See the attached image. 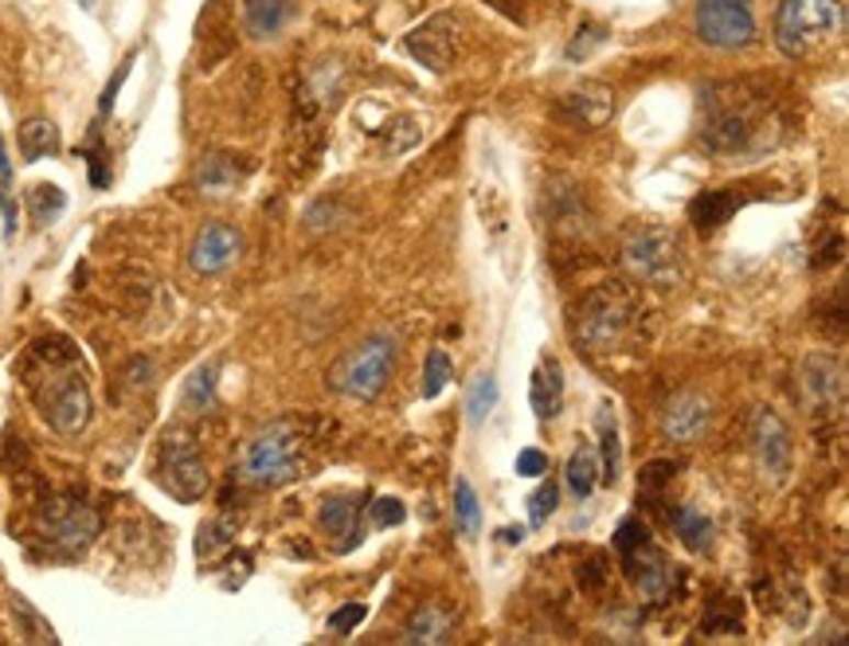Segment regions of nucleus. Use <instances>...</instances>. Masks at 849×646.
<instances>
[{"label":"nucleus","mask_w":849,"mask_h":646,"mask_svg":"<svg viewBox=\"0 0 849 646\" xmlns=\"http://www.w3.org/2000/svg\"><path fill=\"white\" fill-rule=\"evenodd\" d=\"M705 118H701V142L716 157H756L779 137V118L763 94L740 87V82H720L705 90Z\"/></svg>","instance_id":"obj_1"},{"label":"nucleus","mask_w":849,"mask_h":646,"mask_svg":"<svg viewBox=\"0 0 849 646\" xmlns=\"http://www.w3.org/2000/svg\"><path fill=\"white\" fill-rule=\"evenodd\" d=\"M846 27V4L841 0H779L771 36L787 59L811 55L814 47L830 44Z\"/></svg>","instance_id":"obj_2"},{"label":"nucleus","mask_w":849,"mask_h":646,"mask_svg":"<svg viewBox=\"0 0 849 646\" xmlns=\"http://www.w3.org/2000/svg\"><path fill=\"white\" fill-rule=\"evenodd\" d=\"M302 470V435L294 423H270L239 450L235 475L247 486H282Z\"/></svg>","instance_id":"obj_3"},{"label":"nucleus","mask_w":849,"mask_h":646,"mask_svg":"<svg viewBox=\"0 0 849 646\" xmlns=\"http://www.w3.org/2000/svg\"><path fill=\"white\" fill-rule=\"evenodd\" d=\"M395 353H400V345L392 333H372L329 368V388L337 396H349V400H376L392 377Z\"/></svg>","instance_id":"obj_4"},{"label":"nucleus","mask_w":849,"mask_h":646,"mask_svg":"<svg viewBox=\"0 0 849 646\" xmlns=\"http://www.w3.org/2000/svg\"><path fill=\"white\" fill-rule=\"evenodd\" d=\"M635 325V298L623 287H600L580 302L576 314V349L611 353Z\"/></svg>","instance_id":"obj_5"},{"label":"nucleus","mask_w":849,"mask_h":646,"mask_svg":"<svg viewBox=\"0 0 849 646\" xmlns=\"http://www.w3.org/2000/svg\"><path fill=\"white\" fill-rule=\"evenodd\" d=\"M623 267L643 282H673L681 275L678 235L666 227H635L623 240Z\"/></svg>","instance_id":"obj_6"},{"label":"nucleus","mask_w":849,"mask_h":646,"mask_svg":"<svg viewBox=\"0 0 849 646\" xmlns=\"http://www.w3.org/2000/svg\"><path fill=\"white\" fill-rule=\"evenodd\" d=\"M697 36L720 52H740L756 40V0H697Z\"/></svg>","instance_id":"obj_7"},{"label":"nucleus","mask_w":849,"mask_h":646,"mask_svg":"<svg viewBox=\"0 0 849 646\" xmlns=\"http://www.w3.org/2000/svg\"><path fill=\"white\" fill-rule=\"evenodd\" d=\"M40 530L59 553H82L99 537V513L79 498H47L40 505Z\"/></svg>","instance_id":"obj_8"},{"label":"nucleus","mask_w":849,"mask_h":646,"mask_svg":"<svg viewBox=\"0 0 849 646\" xmlns=\"http://www.w3.org/2000/svg\"><path fill=\"white\" fill-rule=\"evenodd\" d=\"M403 47H407L415 64H423L427 71H435V75L450 71V64H455L458 52H462V20H458L455 12H438V16L423 20L420 27H412V32L403 36Z\"/></svg>","instance_id":"obj_9"},{"label":"nucleus","mask_w":849,"mask_h":646,"mask_svg":"<svg viewBox=\"0 0 849 646\" xmlns=\"http://www.w3.org/2000/svg\"><path fill=\"white\" fill-rule=\"evenodd\" d=\"M40 412L55 435H79L90 423V388L79 372H59L40 388Z\"/></svg>","instance_id":"obj_10"},{"label":"nucleus","mask_w":849,"mask_h":646,"mask_svg":"<svg viewBox=\"0 0 849 646\" xmlns=\"http://www.w3.org/2000/svg\"><path fill=\"white\" fill-rule=\"evenodd\" d=\"M161 482L169 486L180 502H197L208 490V467L200 458L197 443L185 435H169L161 443Z\"/></svg>","instance_id":"obj_11"},{"label":"nucleus","mask_w":849,"mask_h":646,"mask_svg":"<svg viewBox=\"0 0 849 646\" xmlns=\"http://www.w3.org/2000/svg\"><path fill=\"white\" fill-rule=\"evenodd\" d=\"M239 232L227 224H204L192 240V252H188V267L197 270V275H220L227 270L235 259H239Z\"/></svg>","instance_id":"obj_12"},{"label":"nucleus","mask_w":849,"mask_h":646,"mask_svg":"<svg viewBox=\"0 0 849 646\" xmlns=\"http://www.w3.org/2000/svg\"><path fill=\"white\" fill-rule=\"evenodd\" d=\"M556 114L580 130H595L615 114V94H611L607 82H580V87L568 90V94L556 102Z\"/></svg>","instance_id":"obj_13"},{"label":"nucleus","mask_w":849,"mask_h":646,"mask_svg":"<svg viewBox=\"0 0 849 646\" xmlns=\"http://www.w3.org/2000/svg\"><path fill=\"white\" fill-rule=\"evenodd\" d=\"M751 447H756V458L763 463L771 478H787L791 470V431L787 423L779 420L775 412H756V423H751Z\"/></svg>","instance_id":"obj_14"},{"label":"nucleus","mask_w":849,"mask_h":646,"mask_svg":"<svg viewBox=\"0 0 849 646\" xmlns=\"http://www.w3.org/2000/svg\"><path fill=\"white\" fill-rule=\"evenodd\" d=\"M798 388L814 412H830L846 396V372L834 357H806V365L798 368Z\"/></svg>","instance_id":"obj_15"},{"label":"nucleus","mask_w":849,"mask_h":646,"mask_svg":"<svg viewBox=\"0 0 849 646\" xmlns=\"http://www.w3.org/2000/svg\"><path fill=\"white\" fill-rule=\"evenodd\" d=\"M713 423V400L701 392H681L666 404L662 415V435L673 443H689L705 435V427Z\"/></svg>","instance_id":"obj_16"},{"label":"nucleus","mask_w":849,"mask_h":646,"mask_svg":"<svg viewBox=\"0 0 849 646\" xmlns=\"http://www.w3.org/2000/svg\"><path fill=\"white\" fill-rule=\"evenodd\" d=\"M626 572L635 576V588L646 603H662L673 588V572L666 565L662 553H653V548H635V553H626Z\"/></svg>","instance_id":"obj_17"},{"label":"nucleus","mask_w":849,"mask_h":646,"mask_svg":"<svg viewBox=\"0 0 849 646\" xmlns=\"http://www.w3.org/2000/svg\"><path fill=\"white\" fill-rule=\"evenodd\" d=\"M528 400H533V412L540 420H556L563 408V368L556 357L540 360L537 372H533V385H528Z\"/></svg>","instance_id":"obj_18"},{"label":"nucleus","mask_w":849,"mask_h":646,"mask_svg":"<svg viewBox=\"0 0 849 646\" xmlns=\"http://www.w3.org/2000/svg\"><path fill=\"white\" fill-rule=\"evenodd\" d=\"M290 16H294V0H243V24L255 40H275Z\"/></svg>","instance_id":"obj_19"},{"label":"nucleus","mask_w":849,"mask_h":646,"mask_svg":"<svg viewBox=\"0 0 849 646\" xmlns=\"http://www.w3.org/2000/svg\"><path fill=\"white\" fill-rule=\"evenodd\" d=\"M317 525H322V533H329V537H340L337 541L340 553H349V548L360 545V530H353V525H357V502H353V498H345V494L325 498L322 513H317Z\"/></svg>","instance_id":"obj_20"},{"label":"nucleus","mask_w":849,"mask_h":646,"mask_svg":"<svg viewBox=\"0 0 849 646\" xmlns=\"http://www.w3.org/2000/svg\"><path fill=\"white\" fill-rule=\"evenodd\" d=\"M455 608L447 603H427L407 620V631H403V643H447L450 631H455Z\"/></svg>","instance_id":"obj_21"},{"label":"nucleus","mask_w":849,"mask_h":646,"mask_svg":"<svg viewBox=\"0 0 849 646\" xmlns=\"http://www.w3.org/2000/svg\"><path fill=\"white\" fill-rule=\"evenodd\" d=\"M16 142H20V153H24V162L55 157L59 153V126H55L52 118H27V122H20Z\"/></svg>","instance_id":"obj_22"},{"label":"nucleus","mask_w":849,"mask_h":646,"mask_svg":"<svg viewBox=\"0 0 849 646\" xmlns=\"http://www.w3.org/2000/svg\"><path fill=\"white\" fill-rule=\"evenodd\" d=\"M595 427H600V467H603V482H615L618 478V463H623V443H618V420L611 400H603L600 412H595Z\"/></svg>","instance_id":"obj_23"},{"label":"nucleus","mask_w":849,"mask_h":646,"mask_svg":"<svg viewBox=\"0 0 849 646\" xmlns=\"http://www.w3.org/2000/svg\"><path fill=\"white\" fill-rule=\"evenodd\" d=\"M563 482H568V494L580 498V502L595 494V486H600V455L591 447H576L568 467H563Z\"/></svg>","instance_id":"obj_24"},{"label":"nucleus","mask_w":849,"mask_h":646,"mask_svg":"<svg viewBox=\"0 0 849 646\" xmlns=\"http://www.w3.org/2000/svg\"><path fill=\"white\" fill-rule=\"evenodd\" d=\"M740 208V200L733 197V192H705V197L693 200V224L701 227V232H713V227H720L728 220V215Z\"/></svg>","instance_id":"obj_25"},{"label":"nucleus","mask_w":849,"mask_h":646,"mask_svg":"<svg viewBox=\"0 0 849 646\" xmlns=\"http://www.w3.org/2000/svg\"><path fill=\"white\" fill-rule=\"evenodd\" d=\"M673 533L681 537V545L693 548V553H705L713 545V521L697 510H678L673 513Z\"/></svg>","instance_id":"obj_26"},{"label":"nucleus","mask_w":849,"mask_h":646,"mask_svg":"<svg viewBox=\"0 0 849 646\" xmlns=\"http://www.w3.org/2000/svg\"><path fill=\"white\" fill-rule=\"evenodd\" d=\"M215 380H220V368L215 365H200L185 385V408L188 412H212L215 408Z\"/></svg>","instance_id":"obj_27"},{"label":"nucleus","mask_w":849,"mask_h":646,"mask_svg":"<svg viewBox=\"0 0 849 646\" xmlns=\"http://www.w3.org/2000/svg\"><path fill=\"white\" fill-rule=\"evenodd\" d=\"M63 208H67V192L55 189V185H36V189L27 192V212H32V220H36L40 227L55 224Z\"/></svg>","instance_id":"obj_28"},{"label":"nucleus","mask_w":849,"mask_h":646,"mask_svg":"<svg viewBox=\"0 0 849 646\" xmlns=\"http://www.w3.org/2000/svg\"><path fill=\"white\" fill-rule=\"evenodd\" d=\"M498 408V377H478L474 385H470V396H466V415H470V423H485V415Z\"/></svg>","instance_id":"obj_29"},{"label":"nucleus","mask_w":849,"mask_h":646,"mask_svg":"<svg viewBox=\"0 0 849 646\" xmlns=\"http://www.w3.org/2000/svg\"><path fill=\"white\" fill-rule=\"evenodd\" d=\"M235 177H239V169H235V162L227 153H212V157H204V165H200V189H208V192L232 189Z\"/></svg>","instance_id":"obj_30"},{"label":"nucleus","mask_w":849,"mask_h":646,"mask_svg":"<svg viewBox=\"0 0 849 646\" xmlns=\"http://www.w3.org/2000/svg\"><path fill=\"white\" fill-rule=\"evenodd\" d=\"M455 510H458V530H462L466 537H474L478 525H482V510H478L474 486L466 482V478H458L455 482Z\"/></svg>","instance_id":"obj_31"},{"label":"nucleus","mask_w":849,"mask_h":646,"mask_svg":"<svg viewBox=\"0 0 849 646\" xmlns=\"http://www.w3.org/2000/svg\"><path fill=\"white\" fill-rule=\"evenodd\" d=\"M678 470H681L678 458H653V463L643 467V475H638V490H643V494H662Z\"/></svg>","instance_id":"obj_32"},{"label":"nucleus","mask_w":849,"mask_h":646,"mask_svg":"<svg viewBox=\"0 0 849 646\" xmlns=\"http://www.w3.org/2000/svg\"><path fill=\"white\" fill-rule=\"evenodd\" d=\"M235 537V525L232 521H204L197 533V553L200 557H215V553H224Z\"/></svg>","instance_id":"obj_33"},{"label":"nucleus","mask_w":849,"mask_h":646,"mask_svg":"<svg viewBox=\"0 0 849 646\" xmlns=\"http://www.w3.org/2000/svg\"><path fill=\"white\" fill-rule=\"evenodd\" d=\"M0 212H4V240H12L16 235V200H12V165L4 142H0Z\"/></svg>","instance_id":"obj_34"},{"label":"nucleus","mask_w":849,"mask_h":646,"mask_svg":"<svg viewBox=\"0 0 849 646\" xmlns=\"http://www.w3.org/2000/svg\"><path fill=\"white\" fill-rule=\"evenodd\" d=\"M450 380V357L443 349H431L427 368H423V400H435Z\"/></svg>","instance_id":"obj_35"},{"label":"nucleus","mask_w":849,"mask_h":646,"mask_svg":"<svg viewBox=\"0 0 849 646\" xmlns=\"http://www.w3.org/2000/svg\"><path fill=\"white\" fill-rule=\"evenodd\" d=\"M556 505H560V486L548 478L545 486H537V490L528 494V521H533V525H545V521L556 513Z\"/></svg>","instance_id":"obj_36"},{"label":"nucleus","mask_w":849,"mask_h":646,"mask_svg":"<svg viewBox=\"0 0 849 646\" xmlns=\"http://www.w3.org/2000/svg\"><path fill=\"white\" fill-rule=\"evenodd\" d=\"M403 517H407V505L400 502V498H372V505H368V521L372 525H380V530H392V525H403Z\"/></svg>","instance_id":"obj_37"},{"label":"nucleus","mask_w":849,"mask_h":646,"mask_svg":"<svg viewBox=\"0 0 849 646\" xmlns=\"http://www.w3.org/2000/svg\"><path fill=\"white\" fill-rule=\"evenodd\" d=\"M646 541H650V530H646L643 521H635V517H626L623 525L615 530V537H611V545H615V553H635V548H643Z\"/></svg>","instance_id":"obj_38"},{"label":"nucleus","mask_w":849,"mask_h":646,"mask_svg":"<svg viewBox=\"0 0 849 646\" xmlns=\"http://www.w3.org/2000/svg\"><path fill=\"white\" fill-rule=\"evenodd\" d=\"M365 620H368V608H365V603H345V608H337V611L329 615V627L337 631V635H349V631H357Z\"/></svg>","instance_id":"obj_39"},{"label":"nucleus","mask_w":849,"mask_h":646,"mask_svg":"<svg viewBox=\"0 0 849 646\" xmlns=\"http://www.w3.org/2000/svg\"><path fill=\"white\" fill-rule=\"evenodd\" d=\"M513 467H517L521 478H540V475H548V455L545 450H537V447H525Z\"/></svg>","instance_id":"obj_40"},{"label":"nucleus","mask_w":849,"mask_h":646,"mask_svg":"<svg viewBox=\"0 0 849 646\" xmlns=\"http://www.w3.org/2000/svg\"><path fill=\"white\" fill-rule=\"evenodd\" d=\"M130 67H134V55H125V59H122V67H118V71H114V79H110V82H107V90H102L99 118H107V114H110V107H114L118 90H122V82H125V75H130Z\"/></svg>","instance_id":"obj_41"},{"label":"nucleus","mask_w":849,"mask_h":646,"mask_svg":"<svg viewBox=\"0 0 849 646\" xmlns=\"http://www.w3.org/2000/svg\"><path fill=\"white\" fill-rule=\"evenodd\" d=\"M580 588L583 592H600L607 588V565L600 557H591L588 565H580Z\"/></svg>","instance_id":"obj_42"},{"label":"nucleus","mask_w":849,"mask_h":646,"mask_svg":"<svg viewBox=\"0 0 849 646\" xmlns=\"http://www.w3.org/2000/svg\"><path fill=\"white\" fill-rule=\"evenodd\" d=\"M12 608H16L20 615H24V627H32V631H36V638H47V643H55L52 627H44V620H40V611H32V608H27V603L20 600V595H12Z\"/></svg>","instance_id":"obj_43"}]
</instances>
